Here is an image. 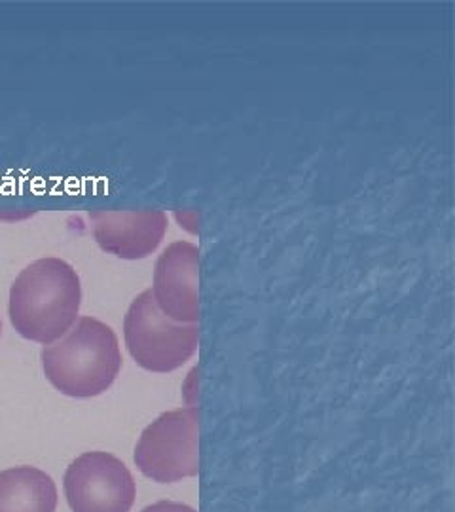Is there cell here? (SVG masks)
<instances>
[{"label": "cell", "instance_id": "obj_1", "mask_svg": "<svg viewBox=\"0 0 455 512\" xmlns=\"http://www.w3.org/2000/svg\"><path fill=\"white\" fill-rule=\"evenodd\" d=\"M82 304V285L73 266L61 258H40L16 277L8 313L25 340L50 346L73 329Z\"/></svg>", "mask_w": 455, "mask_h": 512}, {"label": "cell", "instance_id": "obj_2", "mask_svg": "<svg viewBox=\"0 0 455 512\" xmlns=\"http://www.w3.org/2000/svg\"><path fill=\"white\" fill-rule=\"evenodd\" d=\"M122 353L116 332L107 323L80 317L73 329L42 349V370L57 391L74 399L103 395L116 382Z\"/></svg>", "mask_w": 455, "mask_h": 512}, {"label": "cell", "instance_id": "obj_3", "mask_svg": "<svg viewBox=\"0 0 455 512\" xmlns=\"http://www.w3.org/2000/svg\"><path fill=\"white\" fill-rule=\"evenodd\" d=\"M124 336L129 355L148 372H173L198 349V325L175 323L158 308L148 289L129 306L124 319Z\"/></svg>", "mask_w": 455, "mask_h": 512}, {"label": "cell", "instance_id": "obj_5", "mask_svg": "<svg viewBox=\"0 0 455 512\" xmlns=\"http://www.w3.org/2000/svg\"><path fill=\"white\" fill-rule=\"evenodd\" d=\"M65 495L73 512H129L137 488L122 459L86 452L65 473Z\"/></svg>", "mask_w": 455, "mask_h": 512}, {"label": "cell", "instance_id": "obj_8", "mask_svg": "<svg viewBox=\"0 0 455 512\" xmlns=\"http://www.w3.org/2000/svg\"><path fill=\"white\" fill-rule=\"evenodd\" d=\"M54 478L37 467L0 471V512H55Z\"/></svg>", "mask_w": 455, "mask_h": 512}, {"label": "cell", "instance_id": "obj_6", "mask_svg": "<svg viewBox=\"0 0 455 512\" xmlns=\"http://www.w3.org/2000/svg\"><path fill=\"white\" fill-rule=\"evenodd\" d=\"M200 249L190 241L171 243L154 268L152 294L158 308L175 323L198 325Z\"/></svg>", "mask_w": 455, "mask_h": 512}, {"label": "cell", "instance_id": "obj_11", "mask_svg": "<svg viewBox=\"0 0 455 512\" xmlns=\"http://www.w3.org/2000/svg\"><path fill=\"white\" fill-rule=\"evenodd\" d=\"M0 334H2V321H0Z\"/></svg>", "mask_w": 455, "mask_h": 512}, {"label": "cell", "instance_id": "obj_10", "mask_svg": "<svg viewBox=\"0 0 455 512\" xmlns=\"http://www.w3.org/2000/svg\"><path fill=\"white\" fill-rule=\"evenodd\" d=\"M141 512H196V509H192L190 505H184V503H177V501H158L154 505H148Z\"/></svg>", "mask_w": 455, "mask_h": 512}, {"label": "cell", "instance_id": "obj_7", "mask_svg": "<svg viewBox=\"0 0 455 512\" xmlns=\"http://www.w3.org/2000/svg\"><path fill=\"white\" fill-rule=\"evenodd\" d=\"M97 245L122 260H141L152 255L165 236L167 215L146 211H99L91 215Z\"/></svg>", "mask_w": 455, "mask_h": 512}, {"label": "cell", "instance_id": "obj_4", "mask_svg": "<svg viewBox=\"0 0 455 512\" xmlns=\"http://www.w3.org/2000/svg\"><path fill=\"white\" fill-rule=\"evenodd\" d=\"M198 408H177L152 421L135 446L139 471L160 484L192 478L200 471Z\"/></svg>", "mask_w": 455, "mask_h": 512}, {"label": "cell", "instance_id": "obj_9", "mask_svg": "<svg viewBox=\"0 0 455 512\" xmlns=\"http://www.w3.org/2000/svg\"><path fill=\"white\" fill-rule=\"evenodd\" d=\"M182 397L190 408H196V403H198V368H194L188 374L186 382L182 384Z\"/></svg>", "mask_w": 455, "mask_h": 512}]
</instances>
